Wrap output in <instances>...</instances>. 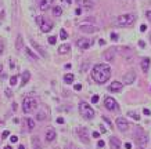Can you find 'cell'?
I'll use <instances>...</instances> for the list:
<instances>
[{
    "instance_id": "6da1fadb",
    "label": "cell",
    "mask_w": 151,
    "mask_h": 149,
    "mask_svg": "<svg viewBox=\"0 0 151 149\" xmlns=\"http://www.w3.org/2000/svg\"><path fill=\"white\" fill-rule=\"evenodd\" d=\"M110 76H111V68L107 64H97L91 70V78L100 84H104L105 81H108Z\"/></svg>"
},
{
    "instance_id": "7a4b0ae2",
    "label": "cell",
    "mask_w": 151,
    "mask_h": 149,
    "mask_svg": "<svg viewBox=\"0 0 151 149\" xmlns=\"http://www.w3.org/2000/svg\"><path fill=\"white\" fill-rule=\"evenodd\" d=\"M133 137H134V141H136V144H137L139 146H144L145 144L148 142V137H147V134L144 133V130H143L142 127H137V128H136Z\"/></svg>"
},
{
    "instance_id": "3957f363",
    "label": "cell",
    "mask_w": 151,
    "mask_h": 149,
    "mask_svg": "<svg viewBox=\"0 0 151 149\" xmlns=\"http://www.w3.org/2000/svg\"><path fill=\"white\" fill-rule=\"evenodd\" d=\"M36 105H37V102L33 97H25L22 101V112L24 113L32 112V110L36 108Z\"/></svg>"
},
{
    "instance_id": "277c9868",
    "label": "cell",
    "mask_w": 151,
    "mask_h": 149,
    "mask_svg": "<svg viewBox=\"0 0 151 149\" xmlns=\"http://www.w3.org/2000/svg\"><path fill=\"white\" fill-rule=\"evenodd\" d=\"M79 113L83 116L85 119H93L94 116V110L87 102H80L79 104Z\"/></svg>"
},
{
    "instance_id": "5b68a950",
    "label": "cell",
    "mask_w": 151,
    "mask_h": 149,
    "mask_svg": "<svg viewBox=\"0 0 151 149\" xmlns=\"http://www.w3.org/2000/svg\"><path fill=\"white\" fill-rule=\"evenodd\" d=\"M134 21H136L134 14H123V15L118 17V20H116L118 25H121V26H130Z\"/></svg>"
},
{
    "instance_id": "8992f818",
    "label": "cell",
    "mask_w": 151,
    "mask_h": 149,
    "mask_svg": "<svg viewBox=\"0 0 151 149\" xmlns=\"http://www.w3.org/2000/svg\"><path fill=\"white\" fill-rule=\"evenodd\" d=\"M104 106L108 109V110H118V104H116V101L112 98V97H107L105 101H104Z\"/></svg>"
},
{
    "instance_id": "52a82bcc",
    "label": "cell",
    "mask_w": 151,
    "mask_h": 149,
    "mask_svg": "<svg viewBox=\"0 0 151 149\" xmlns=\"http://www.w3.org/2000/svg\"><path fill=\"white\" fill-rule=\"evenodd\" d=\"M78 135H79V139L83 144H89V131H87V128L85 127H80V128H78Z\"/></svg>"
},
{
    "instance_id": "ba28073f",
    "label": "cell",
    "mask_w": 151,
    "mask_h": 149,
    "mask_svg": "<svg viewBox=\"0 0 151 149\" xmlns=\"http://www.w3.org/2000/svg\"><path fill=\"white\" fill-rule=\"evenodd\" d=\"M116 127H118L122 133L128 131V128H129V123H128V120H126L125 117H118V119H116Z\"/></svg>"
},
{
    "instance_id": "9c48e42d",
    "label": "cell",
    "mask_w": 151,
    "mask_h": 149,
    "mask_svg": "<svg viewBox=\"0 0 151 149\" xmlns=\"http://www.w3.org/2000/svg\"><path fill=\"white\" fill-rule=\"evenodd\" d=\"M79 31H82L83 33H94L99 31V28L94 25H89V23H82L79 26Z\"/></svg>"
},
{
    "instance_id": "30bf717a",
    "label": "cell",
    "mask_w": 151,
    "mask_h": 149,
    "mask_svg": "<svg viewBox=\"0 0 151 149\" xmlns=\"http://www.w3.org/2000/svg\"><path fill=\"white\" fill-rule=\"evenodd\" d=\"M91 44H93V41L89 40V39H85V37H83V39H79L76 41V46L79 47L80 50H87Z\"/></svg>"
},
{
    "instance_id": "8fae6325",
    "label": "cell",
    "mask_w": 151,
    "mask_h": 149,
    "mask_svg": "<svg viewBox=\"0 0 151 149\" xmlns=\"http://www.w3.org/2000/svg\"><path fill=\"white\" fill-rule=\"evenodd\" d=\"M134 80H136V72L129 70L128 73L123 75V83L125 84H132V83H134Z\"/></svg>"
},
{
    "instance_id": "7c38bea8",
    "label": "cell",
    "mask_w": 151,
    "mask_h": 149,
    "mask_svg": "<svg viewBox=\"0 0 151 149\" xmlns=\"http://www.w3.org/2000/svg\"><path fill=\"white\" fill-rule=\"evenodd\" d=\"M40 29H42V32H45V33H47V32H50L51 29H53V22L50 21V20H43V23L40 25Z\"/></svg>"
},
{
    "instance_id": "4fadbf2b",
    "label": "cell",
    "mask_w": 151,
    "mask_h": 149,
    "mask_svg": "<svg viewBox=\"0 0 151 149\" xmlns=\"http://www.w3.org/2000/svg\"><path fill=\"white\" fill-rule=\"evenodd\" d=\"M122 87H123L122 83H119V81H112V83L108 86V90L112 91V93H118V91L122 90Z\"/></svg>"
},
{
    "instance_id": "5bb4252c",
    "label": "cell",
    "mask_w": 151,
    "mask_h": 149,
    "mask_svg": "<svg viewBox=\"0 0 151 149\" xmlns=\"http://www.w3.org/2000/svg\"><path fill=\"white\" fill-rule=\"evenodd\" d=\"M31 44H32V47H33V49H35V50L39 52V55H40V57H43V58H46V57H47L46 51L43 50V49H42V46H39L35 40H31Z\"/></svg>"
},
{
    "instance_id": "9a60e30c",
    "label": "cell",
    "mask_w": 151,
    "mask_h": 149,
    "mask_svg": "<svg viewBox=\"0 0 151 149\" xmlns=\"http://www.w3.org/2000/svg\"><path fill=\"white\" fill-rule=\"evenodd\" d=\"M110 148L111 149H121V141L116 137H111L110 138Z\"/></svg>"
},
{
    "instance_id": "2e32d148",
    "label": "cell",
    "mask_w": 151,
    "mask_h": 149,
    "mask_svg": "<svg viewBox=\"0 0 151 149\" xmlns=\"http://www.w3.org/2000/svg\"><path fill=\"white\" fill-rule=\"evenodd\" d=\"M53 2H54V0H40V10L42 11H47L48 8L51 7V4H53Z\"/></svg>"
},
{
    "instance_id": "e0dca14e",
    "label": "cell",
    "mask_w": 151,
    "mask_h": 149,
    "mask_svg": "<svg viewBox=\"0 0 151 149\" xmlns=\"http://www.w3.org/2000/svg\"><path fill=\"white\" fill-rule=\"evenodd\" d=\"M115 49H108L107 51H104V58H105V61H112L114 59V57H115Z\"/></svg>"
},
{
    "instance_id": "ac0fdd59",
    "label": "cell",
    "mask_w": 151,
    "mask_h": 149,
    "mask_svg": "<svg viewBox=\"0 0 151 149\" xmlns=\"http://www.w3.org/2000/svg\"><path fill=\"white\" fill-rule=\"evenodd\" d=\"M78 3H80V6L86 8V10H90V8H93L94 3L91 2V0H78Z\"/></svg>"
},
{
    "instance_id": "d6986e66",
    "label": "cell",
    "mask_w": 151,
    "mask_h": 149,
    "mask_svg": "<svg viewBox=\"0 0 151 149\" xmlns=\"http://www.w3.org/2000/svg\"><path fill=\"white\" fill-rule=\"evenodd\" d=\"M56 139V131H54V128H48L47 131H46V141L47 142H51V141H54Z\"/></svg>"
},
{
    "instance_id": "ffe728a7",
    "label": "cell",
    "mask_w": 151,
    "mask_h": 149,
    "mask_svg": "<svg viewBox=\"0 0 151 149\" xmlns=\"http://www.w3.org/2000/svg\"><path fill=\"white\" fill-rule=\"evenodd\" d=\"M150 64H151L150 58H143V59H142V70L144 72V73H147V72H148V69H150Z\"/></svg>"
},
{
    "instance_id": "44dd1931",
    "label": "cell",
    "mask_w": 151,
    "mask_h": 149,
    "mask_svg": "<svg viewBox=\"0 0 151 149\" xmlns=\"http://www.w3.org/2000/svg\"><path fill=\"white\" fill-rule=\"evenodd\" d=\"M32 149H43L42 144H40V139H39L37 137H35L32 139Z\"/></svg>"
},
{
    "instance_id": "7402d4cb",
    "label": "cell",
    "mask_w": 151,
    "mask_h": 149,
    "mask_svg": "<svg viewBox=\"0 0 151 149\" xmlns=\"http://www.w3.org/2000/svg\"><path fill=\"white\" fill-rule=\"evenodd\" d=\"M69 50H71L69 44H61L58 47V52H60V54H67V52H69Z\"/></svg>"
},
{
    "instance_id": "603a6c76",
    "label": "cell",
    "mask_w": 151,
    "mask_h": 149,
    "mask_svg": "<svg viewBox=\"0 0 151 149\" xmlns=\"http://www.w3.org/2000/svg\"><path fill=\"white\" fill-rule=\"evenodd\" d=\"M29 79H31V73L26 70V72H24V75H22V81H21V86H25L28 81H29Z\"/></svg>"
},
{
    "instance_id": "cb8c5ba5",
    "label": "cell",
    "mask_w": 151,
    "mask_h": 149,
    "mask_svg": "<svg viewBox=\"0 0 151 149\" xmlns=\"http://www.w3.org/2000/svg\"><path fill=\"white\" fill-rule=\"evenodd\" d=\"M64 81L67 84H72V83H74V75H72V73H67L64 76Z\"/></svg>"
},
{
    "instance_id": "d4e9b609",
    "label": "cell",
    "mask_w": 151,
    "mask_h": 149,
    "mask_svg": "<svg viewBox=\"0 0 151 149\" xmlns=\"http://www.w3.org/2000/svg\"><path fill=\"white\" fill-rule=\"evenodd\" d=\"M61 14H62V10H61V7H58V6L53 7V15H54V17H60Z\"/></svg>"
},
{
    "instance_id": "484cf974",
    "label": "cell",
    "mask_w": 151,
    "mask_h": 149,
    "mask_svg": "<svg viewBox=\"0 0 151 149\" xmlns=\"http://www.w3.org/2000/svg\"><path fill=\"white\" fill-rule=\"evenodd\" d=\"M25 52H26V54L29 55V57H31V58H33V59H37V55L35 54V52H33L31 49H29V47H25Z\"/></svg>"
},
{
    "instance_id": "4316f807",
    "label": "cell",
    "mask_w": 151,
    "mask_h": 149,
    "mask_svg": "<svg viewBox=\"0 0 151 149\" xmlns=\"http://www.w3.org/2000/svg\"><path fill=\"white\" fill-rule=\"evenodd\" d=\"M26 124H28V130H33V128H35V122H33V119L28 117L26 119Z\"/></svg>"
},
{
    "instance_id": "83f0119b",
    "label": "cell",
    "mask_w": 151,
    "mask_h": 149,
    "mask_svg": "<svg viewBox=\"0 0 151 149\" xmlns=\"http://www.w3.org/2000/svg\"><path fill=\"white\" fill-rule=\"evenodd\" d=\"M15 46H17V50H21V49H22V37H21V36H18V37H17V43H15Z\"/></svg>"
},
{
    "instance_id": "f1b7e54d",
    "label": "cell",
    "mask_w": 151,
    "mask_h": 149,
    "mask_svg": "<svg viewBox=\"0 0 151 149\" xmlns=\"http://www.w3.org/2000/svg\"><path fill=\"white\" fill-rule=\"evenodd\" d=\"M60 37H61V40H67V37H68V35H67V32H65V29H61V31H60Z\"/></svg>"
},
{
    "instance_id": "f546056e",
    "label": "cell",
    "mask_w": 151,
    "mask_h": 149,
    "mask_svg": "<svg viewBox=\"0 0 151 149\" xmlns=\"http://www.w3.org/2000/svg\"><path fill=\"white\" fill-rule=\"evenodd\" d=\"M128 116H130L132 119H134V120H140V116L137 113H134V112H128Z\"/></svg>"
},
{
    "instance_id": "4dcf8cb0",
    "label": "cell",
    "mask_w": 151,
    "mask_h": 149,
    "mask_svg": "<svg viewBox=\"0 0 151 149\" xmlns=\"http://www.w3.org/2000/svg\"><path fill=\"white\" fill-rule=\"evenodd\" d=\"M43 20H45V18H43V17H40V15H39V17H36V23H37L39 26H40L42 23H43Z\"/></svg>"
},
{
    "instance_id": "1f68e13d",
    "label": "cell",
    "mask_w": 151,
    "mask_h": 149,
    "mask_svg": "<svg viewBox=\"0 0 151 149\" xmlns=\"http://www.w3.org/2000/svg\"><path fill=\"white\" fill-rule=\"evenodd\" d=\"M17 80H18L17 76H13V78L10 79V83H11V86H15V84H17Z\"/></svg>"
},
{
    "instance_id": "d6a6232c",
    "label": "cell",
    "mask_w": 151,
    "mask_h": 149,
    "mask_svg": "<svg viewBox=\"0 0 151 149\" xmlns=\"http://www.w3.org/2000/svg\"><path fill=\"white\" fill-rule=\"evenodd\" d=\"M56 41H57L56 36H50V37H48V43H50V44H56Z\"/></svg>"
},
{
    "instance_id": "836d02e7",
    "label": "cell",
    "mask_w": 151,
    "mask_h": 149,
    "mask_svg": "<svg viewBox=\"0 0 151 149\" xmlns=\"http://www.w3.org/2000/svg\"><path fill=\"white\" fill-rule=\"evenodd\" d=\"M111 40L116 41V40H118V35H116V33H111Z\"/></svg>"
},
{
    "instance_id": "e575fe53",
    "label": "cell",
    "mask_w": 151,
    "mask_h": 149,
    "mask_svg": "<svg viewBox=\"0 0 151 149\" xmlns=\"http://www.w3.org/2000/svg\"><path fill=\"white\" fill-rule=\"evenodd\" d=\"M36 119L40 120V122H42V120H45V113H39L37 116H36Z\"/></svg>"
},
{
    "instance_id": "d590c367",
    "label": "cell",
    "mask_w": 151,
    "mask_h": 149,
    "mask_svg": "<svg viewBox=\"0 0 151 149\" xmlns=\"http://www.w3.org/2000/svg\"><path fill=\"white\" fill-rule=\"evenodd\" d=\"M10 141H11L13 144H15V142L18 141V137H15V135H11V137H10Z\"/></svg>"
},
{
    "instance_id": "8d00e7d4",
    "label": "cell",
    "mask_w": 151,
    "mask_h": 149,
    "mask_svg": "<svg viewBox=\"0 0 151 149\" xmlns=\"http://www.w3.org/2000/svg\"><path fill=\"white\" fill-rule=\"evenodd\" d=\"M99 102V95H93V98H91V104H96Z\"/></svg>"
},
{
    "instance_id": "74e56055",
    "label": "cell",
    "mask_w": 151,
    "mask_h": 149,
    "mask_svg": "<svg viewBox=\"0 0 151 149\" xmlns=\"http://www.w3.org/2000/svg\"><path fill=\"white\" fill-rule=\"evenodd\" d=\"M104 145H105L104 141H99V142H97V146H99V148H103Z\"/></svg>"
},
{
    "instance_id": "f35d334b",
    "label": "cell",
    "mask_w": 151,
    "mask_h": 149,
    "mask_svg": "<svg viewBox=\"0 0 151 149\" xmlns=\"http://www.w3.org/2000/svg\"><path fill=\"white\" fill-rule=\"evenodd\" d=\"M145 17H147V18H148V20L151 21V10H148L147 13H145Z\"/></svg>"
},
{
    "instance_id": "ab89813d",
    "label": "cell",
    "mask_w": 151,
    "mask_h": 149,
    "mask_svg": "<svg viewBox=\"0 0 151 149\" xmlns=\"http://www.w3.org/2000/svg\"><path fill=\"white\" fill-rule=\"evenodd\" d=\"M139 46L142 47V49H144V47H145V43H144L143 40H140V41H139Z\"/></svg>"
},
{
    "instance_id": "60d3db41",
    "label": "cell",
    "mask_w": 151,
    "mask_h": 149,
    "mask_svg": "<svg viewBox=\"0 0 151 149\" xmlns=\"http://www.w3.org/2000/svg\"><path fill=\"white\" fill-rule=\"evenodd\" d=\"M125 148H126V149H132V144L126 142V144H125Z\"/></svg>"
},
{
    "instance_id": "b9f144b4",
    "label": "cell",
    "mask_w": 151,
    "mask_h": 149,
    "mask_svg": "<svg viewBox=\"0 0 151 149\" xmlns=\"http://www.w3.org/2000/svg\"><path fill=\"white\" fill-rule=\"evenodd\" d=\"M75 13H76V15H80V14H82V8H76Z\"/></svg>"
},
{
    "instance_id": "7bdbcfd3",
    "label": "cell",
    "mask_w": 151,
    "mask_h": 149,
    "mask_svg": "<svg viewBox=\"0 0 151 149\" xmlns=\"http://www.w3.org/2000/svg\"><path fill=\"white\" fill-rule=\"evenodd\" d=\"M80 88H82V84H75V90L76 91H79Z\"/></svg>"
},
{
    "instance_id": "ee69618b",
    "label": "cell",
    "mask_w": 151,
    "mask_h": 149,
    "mask_svg": "<svg viewBox=\"0 0 151 149\" xmlns=\"http://www.w3.org/2000/svg\"><path fill=\"white\" fill-rule=\"evenodd\" d=\"M57 123L62 124V123H64V119H62V117H58V119H57Z\"/></svg>"
},
{
    "instance_id": "f6af8a7d",
    "label": "cell",
    "mask_w": 151,
    "mask_h": 149,
    "mask_svg": "<svg viewBox=\"0 0 151 149\" xmlns=\"http://www.w3.org/2000/svg\"><path fill=\"white\" fill-rule=\"evenodd\" d=\"M145 29H147V26H145V25H142V26H140V31H142V32H145Z\"/></svg>"
},
{
    "instance_id": "bcb514c9",
    "label": "cell",
    "mask_w": 151,
    "mask_h": 149,
    "mask_svg": "<svg viewBox=\"0 0 151 149\" xmlns=\"http://www.w3.org/2000/svg\"><path fill=\"white\" fill-rule=\"evenodd\" d=\"M99 44H100V46H104V44H105V40L100 39V40H99Z\"/></svg>"
},
{
    "instance_id": "7dc6e473",
    "label": "cell",
    "mask_w": 151,
    "mask_h": 149,
    "mask_svg": "<svg viewBox=\"0 0 151 149\" xmlns=\"http://www.w3.org/2000/svg\"><path fill=\"white\" fill-rule=\"evenodd\" d=\"M93 137H94V138H99V137H100V133L94 131V133H93Z\"/></svg>"
},
{
    "instance_id": "c3c4849f",
    "label": "cell",
    "mask_w": 151,
    "mask_h": 149,
    "mask_svg": "<svg viewBox=\"0 0 151 149\" xmlns=\"http://www.w3.org/2000/svg\"><path fill=\"white\" fill-rule=\"evenodd\" d=\"M8 135H10L8 131H4V133H3V138H6V137H8Z\"/></svg>"
},
{
    "instance_id": "681fc988",
    "label": "cell",
    "mask_w": 151,
    "mask_h": 149,
    "mask_svg": "<svg viewBox=\"0 0 151 149\" xmlns=\"http://www.w3.org/2000/svg\"><path fill=\"white\" fill-rule=\"evenodd\" d=\"M143 112H144V115H150V113H151L150 110H148V109H145V108H144V110H143Z\"/></svg>"
},
{
    "instance_id": "f907efd6",
    "label": "cell",
    "mask_w": 151,
    "mask_h": 149,
    "mask_svg": "<svg viewBox=\"0 0 151 149\" xmlns=\"http://www.w3.org/2000/svg\"><path fill=\"white\" fill-rule=\"evenodd\" d=\"M6 94H7V97H11V91L10 90H6Z\"/></svg>"
},
{
    "instance_id": "816d5d0a",
    "label": "cell",
    "mask_w": 151,
    "mask_h": 149,
    "mask_svg": "<svg viewBox=\"0 0 151 149\" xmlns=\"http://www.w3.org/2000/svg\"><path fill=\"white\" fill-rule=\"evenodd\" d=\"M62 2H64L65 4H71V3H72V0H62Z\"/></svg>"
},
{
    "instance_id": "f5cc1de1",
    "label": "cell",
    "mask_w": 151,
    "mask_h": 149,
    "mask_svg": "<svg viewBox=\"0 0 151 149\" xmlns=\"http://www.w3.org/2000/svg\"><path fill=\"white\" fill-rule=\"evenodd\" d=\"M18 149H25V146H24V145H19V146H18Z\"/></svg>"
},
{
    "instance_id": "db71d44e",
    "label": "cell",
    "mask_w": 151,
    "mask_h": 149,
    "mask_svg": "<svg viewBox=\"0 0 151 149\" xmlns=\"http://www.w3.org/2000/svg\"><path fill=\"white\" fill-rule=\"evenodd\" d=\"M4 149H11V146H6V148H4Z\"/></svg>"
},
{
    "instance_id": "11a10c76",
    "label": "cell",
    "mask_w": 151,
    "mask_h": 149,
    "mask_svg": "<svg viewBox=\"0 0 151 149\" xmlns=\"http://www.w3.org/2000/svg\"><path fill=\"white\" fill-rule=\"evenodd\" d=\"M2 69H3V68H2V65H0V72H2Z\"/></svg>"
}]
</instances>
